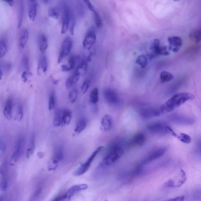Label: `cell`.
<instances>
[{
  "mask_svg": "<svg viewBox=\"0 0 201 201\" xmlns=\"http://www.w3.org/2000/svg\"><path fill=\"white\" fill-rule=\"evenodd\" d=\"M61 70L64 72H69L71 70L69 66L67 64H63L61 65Z\"/></svg>",
  "mask_w": 201,
  "mask_h": 201,
  "instance_id": "obj_51",
  "label": "cell"
},
{
  "mask_svg": "<svg viewBox=\"0 0 201 201\" xmlns=\"http://www.w3.org/2000/svg\"><path fill=\"white\" fill-rule=\"evenodd\" d=\"M177 138L182 142L185 144H189L191 141L190 136L187 134L181 133L178 135Z\"/></svg>",
  "mask_w": 201,
  "mask_h": 201,
  "instance_id": "obj_33",
  "label": "cell"
},
{
  "mask_svg": "<svg viewBox=\"0 0 201 201\" xmlns=\"http://www.w3.org/2000/svg\"><path fill=\"white\" fill-rule=\"evenodd\" d=\"M165 186L168 188H175L174 180L172 179H170L168 180L165 184Z\"/></svg>",
  "mask_w": 201,
  "mask_h": 201,
  "instance_id": "obj_47",
  "label": "cell"
},
{
  "mask_svg": "<svg viewBox=\"0 0 201 201\" xmlns=\"http://www.w3.org/2000/svg\"><path fill=\"white\" fill-rule=\"evenodd\" d=\"M168 126L164 123L155 122L150 124L147 126L149 131L152 133L156 134H167Z\"/></svg>",
  "mask_w": 201,
  "mask_h": 201,
  "instance_id": "obj_8",
  "label": "cell"
},
{
  "mask_svg": "<svg viewBox=\"0 0 201 201\" xmlns=\"http://www.w3.org/2000/svg\"><path fill=\"white\" fill-rule=\"evenodd\" d=\"M78 90L76 88H74L69 92V98L71 103H74L75 102L78 97Z\"/></svg>",
  "mask_w": 201,
  "mask_h": 201,
  "instance_id": "obj_38",
  "label": "cell"
},
{
  "mask_svg": "<svg viewBox=\"0 0 201 201\" xmlns=\"http://www.w3.org/2000/svg\"><path fill=\"white\" fill-rule=\"evenodd\" d=\"M7 188V178L3 177L0 182V189L2 192L6 191Z\"/></svg>",
  "mask_w": 201,
  "mask_h": 201,
  "instance_id": "obj_42",
  "label": "cell"
},
{
  "mask_svg": "<svg viewBox=\"0 0 201 201\" xmlns=\"http://www.w3.org/2000/svg\"><path fill=\"white\" fill-rule=\"evenodd\" d=\"M96 40L95 31L93 28H90L87 32L83 43V47L90 50L95 43Z\"/></svg>",
  "mask_w": 201,
  "mask_h": 201,
  "instance_id": "obj_9",
  "label": "cell"
},
{
  "mask_svg": "<svg viewBox=\"0 0 201 201\" xmlns=\"http://www.w3.org/2000/svg\"><path fill=\"white\" fill-rule=\"evenodd\" d=\"M146 141L145 135L142 132L136 134L129 142V145L132 146H141L145 144Z\"/></svg>",
  "mask_w": 201,
  "mask_h": 201,
  "instance_id": "obj_12",
  "label": "cell"
},
{
  "mask_svg": "<svg viewBox=\"0 0 201 201\" xmlns=\"http://www.w3.org/2000/svg\"><path fill=\"white\" fill-rule=\"evenodd\" d=\"M29 17L31 21H34L37 14V4L36 1H31L28 13Z\"/></svg>",
  "mask_w": 201,
  "mask_h": 201,
  "instance_id": "obj_23",
  "label": "cell"
},
{
  "mask_svg": "<svg viewBox=\"0 0 201 201\" xmlns=\"http://www.w3.org/2000/svg\"><path fill=\"white\" fill-rule=\"evenodd\" d=\"M60 161L56 158L53 157L48 164V168L49 171L55 170L57 168Z\"/></svg>",
  "mask_w": 201,
  "mask_h": 201,
  "instance_id": "obj_31",
  "label": "cell"
},
{
  "mask_svg": "<svg viewBox=\"0 0 201 201\" xmlns=\"http://www.w3.org/2000/svg\"><path fill=\"white\" fill-rule=\"evenodd\" d=\"M80 59V56L79 55H72L69 57V67L71 70L74 69L75 67L76 62L77 61H79Z\"/></svg>",
  "mask_w": 201,
  "mask_h": 201,
  "instance_id": "obj_36",
  "label": "cell"
},
{
  "mask_svg": "<svg viewBox=\"0 0 201 201\" xmlns=\"http://www.w3.org/2000/svg\"><path fill=\"white\" fill-rule=\"evenodd\" d=\"M22 145V140L21 138L19 139L16 147V150L11 157L10 165L13 166L17 161L21 152Z\"/></svg>",
  "mask_w": 201,
  "mask_h": 201,
  "instance_id": "obj_14",
  "label": "cell"
},
{
  "mask_svg": "<svg viewBox=\"0 0 201 201\" xmlns=\"http://www.w3.org/2000/svg\"><path fill=\"white\" fill-rule=\"evenodd\" d=\"M93 12L95 23L97 27L98 28H99L101 26H102V20H101V18L100 17L99 15L98 14V13L95 10Z\"/></svg>",
  "mask_w": 201,
  "mask_h": 201,
  "instance_id": "obj_39",
  "label": "cell"
},
{
  "mask_svg": "<svg viewBox=\"0 0 201 201\" xmlns=\"http://www.w3.org/2000/svg\"><path fill=\"white\" fill-rule=\"evenodd\" d=\"M5 145L2 140H0V156L2 155L4 152Z\"/></svg>",
  "mask_w": 201,
  "mask_h": 201,
  "instance_id": "obj_49",
  "label": "cell"
},
{
  "mask_svg": "<svg viewBox=\"0 0 201 201\" xmlns=\"http://www.w3.org/2000/svg\"><path fill=\"white\" fill-rule=\"evenodd\" d=\"M103 96L106 102L112 105H116L120 103V99L117 92L112 88H107L103 92Z\"/></svg>",
  "mask_w": 201,
  "mask_h": 201,
  "instance_id": "obj_7",
  "label": "cell"
},
{
  "mask_svg": "<svg viewBox=\"0 0 201 201\" xmlns=\"http://www.w3.org/2000/svg\"><path fill=\"white\" fill-rule=\"evenodd\" d=\"M4 2H5L7 4H8L10 6H12L13 5L14 0H2Z\"/></svg>",
  "mask_w": 201,
  "mask_h": 201,
  "instance_id": "obj_54",
  "label": "cell"
},
{
  "mask_svg": "<svg viewBox=\"0 0 201 201\" xmlns=\"http://www.w3.org/2000/svg\"><path fill=\"white\" fill-rule=\"evenodd\" d=\"M87 68H88V63L86 60H83L81 62L74 73L78 76L80 77L81 76L84 75L86 72Z\"/></svg>",
  "mask_w": 201,
  "mask_h": 201,
  "instance_id": "obj_22",
  "label": "cell"
},
{
  "mask_svg": "<svg viewBox=\"0 0 201 201\" xmlns=\"http://www.w3.org/2000/svg\"><path fill=\"white\" fill-rule=\"evenodd\" d=\"M179 177L177 182L175 184V188H178L182 185L186 181L187 177L185 172L182 169H181L179 172Z\"/></svg>",
  "mask_w": 201,
  "mask_h": 201,
  "instance_id": "obj_27",
  "label": "cell"
},
{
  "mask_svg": "<svg viewBox=\"0 0 201 201\" xmlns=\"http://www.w3.org/2000/svg\"><path fill=\"white\" fill-rule=\"evenodd\" d=\"M150 50L152 52L150 55V59H151L158 55H169L170 53L168 51L166 46H162L160 45V40L155 39L150 46Z\"/></svg>",
  "mask_w": 201,
  "mask_h": 201,
  "instance_id": "obj_5",
  "label": "cell"
},
{
  "mask_svg": "<svg viewBox=\"0 0 201 201\" xmlns=\"http://www.w3.org/2000/svg\"><path fill=\"white\" fill-rule=\"evenodd\" d=\"M42 1H43V2L44 3H46L49 2V0H42Z\"/></svg>",
  "mask_w": 201,
  "mask_h": 201,
  "instance_id": "obj_57",
  "label": "cell"
},
{
  "mask_svg": "<svg viewBox=\"0 0 201 201\" xmlns=\"http://www.w3.org/2000/svg\"><path fill=\"white\" fill-rule=\"evenodd\" d=\"M113 121L112 117L108 115H105L101 121V128L105 131H109L113 126Z\"/></svg>",
  "mask_w": 201,
  "mask_h": 201,
  "instance_id": "obj_15",
  "label": "cell"
},
{
  "mask_svg": "<svg viewBox=\"0 0 201 201\" xmlns=\"http://www.w3.org/2000/svg\"><path fill=\"white\" fill-rule=\"evenodd\" d=\"M2 75H3V74H2V72L0 70V80H1V79H2Z\"/></svg>",
  "mask_w": 201,
  "mask_h": 201,
  "instance_id": "obj_56",
  "label": "cell"
},
{
  "mask_svg": "<svg viewBox=\"0 0 201 201\" xmlns=\"http://www.w3.org/2000/svg\"><path fill=\"white\" fill-rule=\"evenodd\" d=\"M24 6L22 3H21L20 7L18 21L17 27L20 28L23 22L24 17Z\"/></svg>",
  "mask_w": 201,
  "mask_h": 201,
  "instance_id": "obj_37",
  "label": "cell"
},
{
  "mask_svg": "<svg viewBox=\"0 0 201 201\" xmlns=\"http://www.w3.org/2000/svg\"><path fill=\"white\" fill-rule=\"evenodd\" d=\"M160 80L161 83H164L171 81L174 78L173 74L166 71H163L160 72Z\"/></svg>",
  "mask_w": 201,
  "mask_h": 201,
  "instance_id": "obj_25",
  "label": "cell"
},
{
  "mask_svg": "<svg viewBox=\"0 0 201 201\" xmlns=\"http://www.w3.org/2000/svg\"><path fill=\"white\" fill-rule=\"evenodd\" d=\"M135 63L139 64L143 68H145L148 64V59L146 55L142 54L137 57Z\"/></svg>",
  "mask_w": 201,
  "mask_h": 201,
  "instance_id": "obj_28",
  "label": "cell"
},
{
  "mask_svg": "<svg viewBox=\"0 0 201 201\" xmlns=\"http://www.w3.org/2000/svg\"><path fill=\"white\" fill-rule=\"evenodd\" d=\"M103 149V146H99L90 155V156L87 159L86 161L82 164L79 167L75 173V175L76 176H80L83 175L84 173L87 172L89 169L91 165L92 162L95 158L97 155L99 153L102 151Z\"/></svg>",
  "mask_w": 201,
  "mask_h": 201,
  "instance_id": "obj_4",
  "label": "cell"
},
{
  "mask_svg": "<svg viewBox=\"0 0 201 201\" xmlns=\"http://www.w3.org/2000/svg\"><path fill=\"white\" fill-rule=\"evenodd\" d=\"M90 100L93 104H96L99 101V92L97 88H95L91 92L90 95Z\"/></svg>",
  "mask_w": 201,
  "mask_h": 201,
  "instance_id": "obj_29",
  "label": "cell"
},
{
  "mask_svg": "<svg viewBox=\"0 0 201 201\" xmlns=\"http://www.w3.org/2000/svg\"><path fill=\"white\" fill-rule=\"evenodd\" d=\"M13 102L12 99H9L5 105L4 115L7 119H11L12 116Z\"/></svg>",
  "mask_w": 201,
  "mask_h": 201,
  "instance_id": "obj_19",
  "label": "cell"
},
{
  "mask_svg": "<svg viewBox=\"0 0 201 201\" xmlns=\"http://www.w3.org/2000/svg\"><path fill=\"white\" fill-rule=\"evenodd\" d=\"M21 62H22V66L25 68V70L28 72L29 70V60L28 57L26 55H24L22 58Z\"/></svg>",
  "mask_w": 201,
  "mask_h": 201,
  "instance_id": "obj_41",
  "label": "cell"
},
{
  "mask_svg": "<svg viewBox=\"0 0 201 201\" xmlns=\"http://www.w3.org/2000/svg\"><path fill=\"white\" fill-rule=\"evenodd\" d=\"M141 114L143 117L146 118L159 116L161 115L160 108L145 109L141 111Z\"/></svg>",
  "mask_w": 201,
  "mask_h": 201,
  "instance_id": "obj_17",
  "label": "cell"
},
{
  "mask_svg": "<svg viewBox=\"0 0 201 201\" xmlns=\"http://www.w3.org/2000/svg\"><path fill=\"white\" fill-rule=\"evenodd\" d=\"M167 134H170L172 135L173 136H174L176 137H177L178 134L174 131V130L171 128L170 126H167Z\"/></svg>",
  "mask_w": 201,
  "mask_h": 201,
  "instance_id": "obj_48",
  "label": "cell"
},
{
  "mask_svg": "<svg viewBox=\"0 0 201 201\" xmlns=\"http://www.w3.org/2000/svg\"><path fill=\"white\" fill-rule=\"evenodd\" d=\"M34 149L30 147L28 149L27 153H26V158H29L32 154H33Z\"/></svg>",
  "mask_w": 201,
  "mask_h": 201,
  "instance_id": "obj_52",
  "label": "cell"
},
{
  "mask_svg": "<svg viewBox=\"0 0 201 201\" xmlns=\"http://www.w3.org/2000/svg\"><path fill=\"white\" fill-rule=\"evenodd\" d=\"M194 98V95L188 92H183L174 95L159 108L161 114L171 112L186 102L192 100Z\"/></svg>",
  "mask_w": 201,
  "mask_h": 201,
  "instance_id": "obj_1",
  "label": "cell"
},
{
  "mask_svg": "<svg viewBox=\"0 0 201 201\" xmlns=\"http://www.w3.org/2000/svg\"><path fill=\"white\" fill-rule=\"evenodd\" d=\"M29 38V32L27 29H24L20 35L19 46L20 50H22L25 47Z\"/></svg>",
  "mask_w": 201,
  "mask_h": 201,
  "instance_id": "obj_18",
  "label": "cell"
},
{
  "mask_svg": "<svg viewBox=\"0 0 201 201\" xmlns=\"http://www.w3.org/2000/svg\"><path fill=\"white\" fill-rule=\"evenodd\" d=\"M180 1V0H174V2H177V1Z\"/></svg>",
  "mask_w": 201,
  "mask_h": 201,
  "instance_id": "obj_58",
  "label": "cell"
},
{
  "mask_svg": "<svg viewBox=\"0 0 201 201\" xmlns=\"http://www.w3.org/2000/svg\"><path fill=\"white\" fill-rule=\"evenodd\" d=\"M7 167L8 165L7 162H5L0 167V175H4L7 172Z\"/></svg>",
  "mask_w": 201,
  "mask_h": 201,
  "instance_id": "obj_45",
  "label": "cell"
},
{
  "mask_svg": "<svg viewBox=\"0 0 201 201\" xmlns=\"http://www.w3.org/2000/svg\"><path fill=\"white\" fill-rule=\"evenodd\" d=\"M38 156H39V158H42L44 156V154L42 152H39L37 153Z\"/></svg>",
  "mask_w": 201,
  "mask_h": 201,
  "instance_id": "obj_55",
  "label": "cell"
},
{
  "mask_svg": "<svg viewBox=\"0 0 201 201\" xmlns=\"http://www.w3.org/2000/svg\"><path fill=\"white\" fill-rule=\"evenodd\" d=\"M23 116V107L21 105H20L19 106L18 109V112L17 115V120L18 121H21L22 120V117Z\"/></svg>",
  "mask_w": 201,
  "mask_h": 201,
  "instance_id": "obj_44",
  "label": "cell"
},
{
  "mask_svg": "<svg viewBox=\"0 0 201 201\" xmlns=\"http://www.w3.org/2000/svg\"><path fill=\"white\" fill-rule=\"evenodd\" d=\"M90 85V81L86 80L82 84L81 90L83 93H86Z\"/></svg>",
  "mask_w": 201,
  "mask_h": 201,
  "instance_id": "obj_43",
  "label": "cell"
},
{
  "mask_svg": "<svg viewBox=\"0 0 201 201\" xmlns=\"http://www.w3.org/2000/svg\"><path fill=\"white\" fill-rule=\"evenodd\" d=\"M80 78V77L78 76L75 73L69 76L66 81L65 86L67 89H70L74 84L78 81Z\"/></svg>",
  "mask_w": 201,
  "mask_h": 201,
  "instance_id": "obj_26",
  "label": "cell"
},
{
  "mask_svg": "<svg viewBox=\"0 0 201 201\" xmlns=\"http://www.w3.org/2000/svg\"><path fill=\"white\" fill-rule=\"evenodd\" d=\"M88 188V185L86 184L75 185L71 187L64 194L56 197L54 200L59 201L69 200L75 194L81 191L85 190Z\"/></svg>",
  "mask_w": 201,
  "mask_h": 201,
  "instance_id": "obj_3",
  "label": "cell"
},
{
  "mask_svg": "<svg viewBox=\"0 0 201 201\" xmlns=\"http://www.w3.org/2000/svg\"><path fill=\"white\" fill-rule=\"evenodd\" d=\"M185 199V197L184 196H179V197H177L172 198V199H169L168 201H184Z\"/></svg>",
  "mask_w": 201,
  "mask_h": 201,
  "instance_id": "obj_50",
  "label": "cell"
},
{
  "mask_svg": "<svg viewBox=\"0 0 201 201\" xmlns=\"http://www.w3.org/2000/svg\"><path fill=\"white\" fill-rule=\"evenodd\" d=\"M28 73V72L26 71H24L23 73H22V76H21L22 77V80H23V81L25 82V83H26V82L27 81Z\"/></svg>",
  "mask_w": 201,
  "mask_h": 201,
  "instance_id": "obj_53",
  "label": "cell"
},
{
  "mask_svg": "<svg viewBox=\"0 0 201 201\" xmlns=\"http://www.w3.org/2000/svg\"><path fill=\"white\" fill-rule=\"evenodd\" d=\"M48 15L49 17L58 19L59 16V10L56 7H50L48 11Z\"/></svg>",
  "mask_w": 201,
  "mask_h": 201,
  "instance_id": "obj_34",
  "label": "cell"
},
{
  "mask_svg": "<svg viewBox=\"0 0 201 201\" xmlns=\"http://www.w3.org/2000/svg\"><path fill=\"white\" fill-rule=\"evenodd\" d=\"M36 1V0H30V1Z\"/></svg>",
  "mask_w": 201,
  "mask_h": 201,
  "instance_id": "obj_59",
  "label": "cell"
},
{
  "mask_svg": "<svg viewBox=\"0 0 201 201\" xmlns=\"http://www.w3.org/2000/svg\"><path fill=\"white\" fill-rule=\"evenodd\" d=\"M39 67L44 73L46 72L48 69V62L47 59L45 55H43L40 58L39 62Z\"/></svg>",
  "mask_w": 201,
  "mask_h": 201,
  "instance_id": "obj_30",
  "label": "cell"
},
{
  "mask_svg": "<svg viewBox=\"0 0 201 201\" xmlns=\"http://www.w3.org/2000/svg\"><path fill=\"white\" fill-rule=\"evenodd\" d=\"M73 43L71 39L69 37L66 38L62 44L61 50L58 59V63H61L64 58L69 55Z\"/></svg>",
  "mask_w": 201,
  "mask_h": 201,
  "instance_id": "obj_6",
  "label": "cell"
},
{
  "mask_svg": "<svg viewBox=\"0 0 201 201\" xmlns=\"http://www.w3.org/2000/svg\"><path fill=\"white\" fill-rule=\"evenodd\" d=\"M83 1H84V3L87 5V7H88V9H89L90 11L93 12V11L95 10L94 6H93V5L92 4V3H91L90 0H83Z\"/></svg>",
  "mask_w": 201,
  "mask_h": 201,
  "instance_id": "obj_46",
  "label": "cell"
},
{
  "mask_svg": "<svg viewBox=\"0 0 201 201\" xmlns=\"http://www.w3.org/2000/svg\"><path fill=\"white\" fill-rule=\"evenodd\" d=\"M124 153L120 145L116 143L112 144L110 146L108 154L101 161L100 166L104 167L112 165L120 158Z\"/></svg>",
  "mask_w": 201,
  "mask_h": 201,
  "instance_id": "obj_2",
  "label": "cell"
},
{
  "mask_svg": "<svg viewBox=\"0 0 201 201\" xmlns=\"http://www.w3.org/2000/svg\"><path fill=\"white\" fill-rule=\"evenodd\" d=\"M166 151V149L165 148H160L155 149L150 153L143 161V164L150 162L159 158L164 155Z\"/></svg>",
  "mask_w": 201,
  "mask_h": 201,
  "instance_id": "obj_13",
  "label": "cell"
},
{
  "mask_svg": "<svg viewBox=\"0 0 201 201\" xmlns=\"http://www.w3.org/2000/svg\"><path fill=\"white\" fill-rule=\"evenodd\" d=\"M71 13V12L69 7H64L62 16V26L61 31L62 34H65L69 28Z\"/></svg>",
  "mask_w": 201,
  "mask_h": 201,
  "instance_id": "obj_11",
  "label": "cell"
},
{
  "mask_svg": "<svg viewBox=\"0 0 201 201\" xmlns=\"http://www.w3.org/2000/svg\"><path fill=\"white\" fill-rule=\"evenodd\" d=\"M191 40L196 43H200L201 40V30L200 29H195L192 30L189 34Z\"/></svg>",
  "mask_w": 201,
  "mask_h": 201,
  "instance_id": "obj_21",
  "label": "cell"
},
{
  "mask_svg": "<svg viewBox=\"0 0 201 201\" xmlns=\"http://www.w3.org/2000/svg\"><path fill=\"white\" fill-rule=\"evenodd\" d=\"M62 117V111H58L54 116V125L55 126H61Z\"/></svg>",
  "mask_w": 201,
  "mask_h": 201,
  "instance_id": "obj_32",
  "label": "cell"
},
{
  "mask_svg": "<svg viewBox=\"0 0 201 201\" xmlns=\"http://www.w3.org/2000/svg\"><path fill=\"white\" fill-rule=\"evenodd\" d=\"M169 45V49L174 53L178 52L182 45V40L179 37H169L167 39Z\"/></svg>",
  "mask_w": 201,
  "mask_h": 201,
  "instance_id": "obj_10",
  "label": "cell"
},
{
  "mask_svg": "<svg viewBox=\"0 0 201 201\" xmlns=\"http://www.w3.org/2000/svg\"><path fill=\"white\" fill-rule=\"evenodd\" d=\"M38 45L41 53H44L48 47L47 38L43 34H40L38 38Z\"/></svg>",
  "mask_w": 201,
  "mask_h": 201,
  "instance_id": "obj_16",
  "label": "cell"
},
{
  "mask_svg": "<svg viewBox=\"0 0 201 201\" xmlns=\"http://www.w3.org/2000/svg\"><path fill=\"white\" fill-rule=\"evenodd\" d=\"M56 105V98L55 93L52 92L49 97V109L50 111L54 109Z\"/></svg>",
  "mask_w": 201,
  "mask_h": 201,
  "instance_id": "obj_35",
  "label": "cell"
},
{
  "mask_svg": "<svg viewBox=\"0 0 201 201\" xmlns=\"http://www.w3.org/2000/svg\"><path fill=\"white\" fill-rule=\"evenodd\" d=\"M7 51V46L4 41H0V58H2L5 55Z\"/></svg>",
  "mask_w": 201,
  "mask_h": 201,
  "instance_id": "obj_40",
  "label": "cell"
},
{
  "mask_svg": "<svg viewBox=\"0 0 201 201\" xmlns=\"http://www.w3.org/2000/svg\"><path fill=\"white\" fill-rule=\"evenodd\" d=\"M87 123L86 120L84 118H81L78 121L76 125L74 133L78 135L86 127Z\"/></svg>",
  "mask_w": 201,
  "mask_h": 201,
  "instance_id": "obj_24",
  "label": "cell"
},
{
  "mask_svg": "<svg viewBox=\"0 0 201 201\" xmlns=\"http://www.w3.org/2000/svg\"><path fill=\"white\" fill-rule=\"evenodd\" d=\"M72 113L70 110L65 109L62 111L61 126L69 125L71 120Z\"/></svg>",
  "mask_w": 201,
  "mask_h": 201,
  "instance_id": "obj_20",
  "label": "cell"
}]
</instances>
